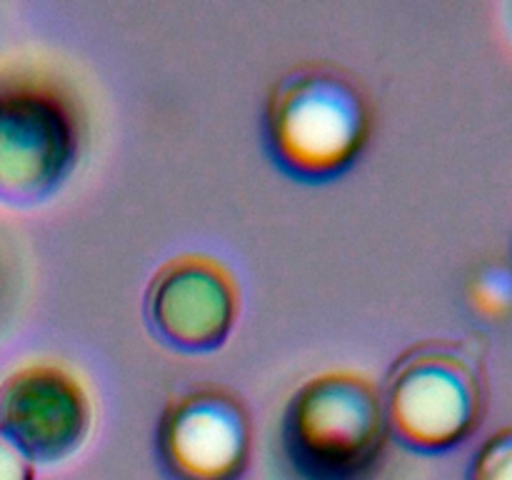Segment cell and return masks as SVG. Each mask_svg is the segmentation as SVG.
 I'll return each instance as SVG.
<instances>
[{
  "mask_svg": "<svg viewBox=\"0 0 512 480\" xmlns=\"http://www.w3.org/2000/svg\"><path fill=\"white\" fill-rule=\"evenodd\" d=\"M373 133V110L355 75L308 63L273 85L263 140L280 173L300 183H330L348 173Z\"/></svg>",
  "mask_w": 512,
  "mask_h": 480,
  "instance_id": "cell-1",
  "label": "cell"
},
{
  "mask_svg": "<svg viewBox=\"0 0 512 480\" xmlns=\"http://www.w3.org/2000/svg\"><path fill=\"white\" fill-rule=\"evenodd\" d=\"M388 440L380 385L350 370L305 380L280 418V448L303 480H363Z\"/></svg>",
  "mask_w": 512,
  "mask_h": 480,
  "instance_id": "cell-2",
  "label": "cell"
},
{
  "mask_svg": "<svg viewBox=\"0 0 512 480\" xmlns=\"http://www.w3.org/2000/svg\"><path fill=\"white\" fill-rule=\"evenodd\" d=\"M380 395L390 438L418 453H445L483 420L488 380L468 348L425 340L393 360Z\"/></svg>",
  "mask_w": 512,
  "mask_h": 480,
  "instance_id": "cell-3",
  "label": "cell"
},
{
  "mask_svg": "<svg viewBox=\"0 0 512 480\" xmlns=\"http://www.w3.org/2000/svg\"><path fill=\"white\" fill-rule=\"evenodd\" d=\"M78 158L73 113L50 90L0 93V203L30 208L63 185Z\"/></svg>",
  "mask_w": 512,
  "mask_h": 480,
  "instance_id": "cell-4",
  "label": "cell"
},
{
  "mask_svg": "<svg viewBox=\"0 0 512 480\" xmlns=\"http://www.w3.org/2000/svg\"><path fill=\"white\" fill-rule=\"evenodd\" d=\"M253 423L230 390H188L170 400L155 425V455L170 480H238L248 468Z\"/></svg>",
  "mask_w": 512,
  "mask_h": 480,
  "instance_id": "cell-5",
  "label": "cell"
},
{
  "mask_svg": "<svg viewBox=\"0 0 512 480\" xmlns=\"http://www.w3.org/2000/svg\"><path fill=\"white\" fill-rule=\"evenodd\" d=\"M238 308V280L223 260L205 253L165 260L143 303L150 333L183 353L218 350L233 330Z\"/></svg>",
  "mask_w": 512,
  "mask_h": 480,
  "instance_id": "cell-6",
  "label": "cell"
},
{
  "mask_svg": "<svg viewBox=\"0 0 512 480\" xmlns=\"http://www.w3.org/2000/svg\"><path fill=\"white\" fill-rule=\"evenodd\" d=\"M93 405L78 375L58 363H28L0 383V435L30 463H58L88 438Z\"/></svg>",
  "mask_w": 512,
  "mask_h": 480,
  "instance_id": "cell-7",
  "label": "cell"
},
{
  "mask_svg": "<svg viewBox=\"0 0 512 480\" xmlns=\"http://www.w3.org/2000/svg\"><path fill=\"white\" fill-rule=\"evenodd\" d=\"M468 480H512V428L498 430L480 445Z\"/></svg>",
  "mask_w": 512,
  "mask_h": 480,
  "instance_id": "cell-8",
  "label": "cell"
},
{
  "mask_svg": "<svg viewBox=\"0 0 512 480\" xmlns=\"http://www.w3.org/2000/svg\"><path fill=\"white\" fill-rule=\"evenodd\" d=\"M0 480H33V465L0 435Z\"/></svg>",
  "mask_w": 512,
  "mask_h": 480,
  "instance_id": "cell-9",
  "label": "cell"
}]
</instances>
